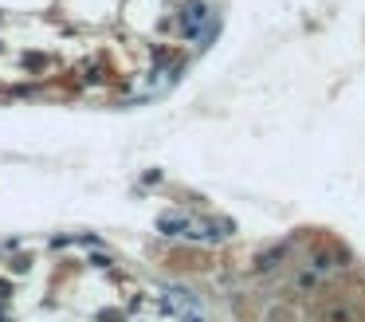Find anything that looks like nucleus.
I'll list each match as a JSON object with an SVG mask.
<instances>
[{"instance_id":"obj_1","label":"nucleus","mask_w":365,"mask_h":322,"mask_svg":"<svg viewBox=\"0 0 365 322\" xmlns=\"http://www.w3.org/2000/svg\"><path fill=\"white\" fill-rule=\"evenodd\" d=\"M161 232H173V236H185V240H216L228 232V224H200V220H161Z\"/></svg>"}]
</instances>
